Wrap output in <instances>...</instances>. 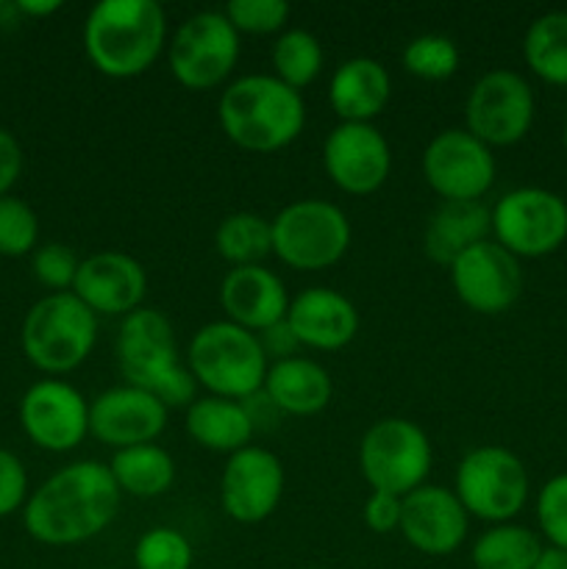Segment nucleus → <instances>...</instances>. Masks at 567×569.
<instances>
[{
  "label": "nucleus",
  "mask_w": 567,
  "mask_h": 569,
  "mask_svg": "<svg viewBox=\"0 0 567 569\" xmlns=\"http://www.w3.org/2000/svg\"><path fill=\"white\" fill-rule=\"evenodd\" d=\"M122 492L103 461L61 467L28 498L22 526L37 542L70 548L103 533L120 509Z\"/></svg>",
  "instance_id": "f257e3e1"
},
{
  "label": "nucleus",
  "mask_w": 567,
  "mask_h": 569,
  "mask_svg": "<svg viewBox=\"0 0 567 569\" xmlns=\"http://www.w3.org/2000/svg\"><path fill=\"white\" fill-rule=\"evenodd\" d=\"M222 133L248 153H276L304 133L306 103L276 76H242L220 94Z\"/></svg>",
  "instance_id": "f03ea898"
},
{
  "label": "nucleus",
  "mask_w": 567,
  "mask_h": 569,
  "mask_svg": "<svg viewBox=\"0 0 567 569\" xmlns=\"http://www.w3.org/2000/svg\"><path fill=\"white\" fill-rule=\"evenodd\" d=\"M167 39L156 0H100L83 22V50L106 78H137L153 67Z\"/></svg>",
  "instance_id": "7ed1b4c3"
},
{
  "label": "nucleus",
  "mask_w": 567,
  "mask_h": 569,
  "mask_svg": "<svg viewBox=\"0 0 567 569\" xmlns=\"http://www.w3.org/2000/svg\"><path fill=\"white\" fill-rule=\"evenodd\" d=\"M187 367L209 395L242 403L265 389L270 361L256 333L228 320H215L206 322L189 342Z\"/></svg>",
  "instance_id": "20e7f679"
},
{
  "label": "nucleus",
  "mask_w": 567,
  "mask_h": 569,
  "mask_svg": "<svg viewBox=\"0 0 567 569\" xmlns=\"http://www.w3.org/2000/svg\"><path fill=\"white\" fill-rule=\"evenodd\" d=\"M20 342L22 353L37 370L64 376L92 356L98 342V315L72 292H50L26 315Z\"/></svg>",
  "instance_id": "39448f33"
},
{
  "label": "nucleus",
  "mask_w": 567,
  "mask_h": 569,
  "mask_svg": "<svg viewBox=\"0 0 567 569\" xmlns=\"http://www.w3.org/2000/svg\"><path fill=\"white\" fill-rule=\"evenodd\" d=\"M272 256L298 272L339 264L350 248V220L320 198L295 200L272 217Z\"/></svg>",
  "instance_id": "423d86ee"
},
{
  "label": "nucleus",
  "mask_w": 567,
  "mask_h": 569,
  "mask_svg": "<svg viewBox=\"0 0 567 569\" xmlns=\"http://www.w3.org/2000/svg\"><path fill=\"white\" fill-rule=\"evenodd\" d=\"M528 470L520 456L500 445L472 448L456 467L454 492L476 520L511 522L528 503Z\"/></svg>",
  "instance_id": "0eeeda50"
},
{
  "label": "nucleus",
  "mask_w": 567,
  "mask_h": 569,
  "mask_svg": "<svg viewBox=\"0 0 567 569\" xmlns=\"http://www.w3.org/2000/svg\"><path fill=\"white\" fill-rule=\"evenodd\" d=\"M431 461L426 431L406 417H384L372 422L359 442L361 476L372 492L406 498L426 483Z\"/></svg>",
  "instance_id": "6e6552de"
},
{
  "label": "nucleus",
  "mask_w": 567,
  "mask_h": 569,
  "mask_svg": "<svg viewBox=\"0 0 567 569\" xmlns=\"http://www.w3.org/2000/svg\"><path fill=\"white\" fill-rule=\"evenodd\" d=\"M489 211L495 242L517 259H543L567 242V203L550 189H511Z\"/></svg>",
  "instance_id": "1a4fd4ad"
},
{
  "label": "nucleus",
  "mask_w": 567,
  "mask_h": 569,
  "mask_svg": "<svg viewBox=\"0 0 567 569\" xmlns=\"http://www.w3.org/2000/svg\"><path fill=\"white\" fill-rule=\"evenodd\" d=\"M239 33L226 11H198L178 26L170 44V72L189 92L217 89L239 61Z\"/></svg>",
  "instance_id": "9d476101"
},
{
  "label": "nucleus",
  "mask_w": 567,
  "mask_h": 569,
  "mask_svg": "<svg viewBox=\"0 0 567 569\" xmlns=\"http://www.w3.org/2000/svg\"><path fill=\"white\" fill-rule=\"evenodd\" d=\"M534 111V89L520 72L489 70L467 94L465 128L487 148H509L531 131Z\"/></svg>",
  "instance_id": "9b49d317"
},
{
  "label": "nucleus",
  "mask_w": 567,
  "mask_h": 569,
  "mask_svg": "<svg viewBox=\"0 0 567 569\" xmlns=\"http://www.w3.org/2000/svg\"><path fill=\"white\" fill-rule=\"evenodd\" d=\"M422 176L442 200H481L495 183L493 148L467 128H448L422 150Z\"/></svg>",
  "instance_id": "f8f14e48"
},
{
  "label": "nucleus",
  "mask_w": 567,
  "mask_h": 569,
  "mask_svg": "<svg viewBox=\"0 0 567 569\" xmlns=\"http://www.w3.org/2000/svg\"><path fill=\"white\" fill-rule=\"evenodd\" d=\"M448 272L456 298L476 315H504L523 292L520 259L500 248L495 239L465 250Z\"/></svg>",
  "instance_id": "ddd939ff"
},
{
  "label": "nucleus",
  "mask_w": 567,
  "mask_h": 569,
  "mask_svg": "<svg viewBox=\"0 0 567 569\" xmlns=\"http://www.w3.org/2000/svg\"><path fill=\"white\" fill-rule=\"evenodd\" d=\"M284 487H287V476H284L281 459L267 448L248 445L228 456L222 467L220 506L233 522L256 526L276 515Z\"/></svg>",
  "instance_id": "4468645a"
},
{
  "label": "nucleus",
  "mask_w": 567,
  "mask_h": 569,
  "mask_svg": "<svg viewBox=\"0 0 567 569\" xmlns=\"http://www.w3.org/2000/svg\"><path fill=\"white\" fill-rule=\"evenodd\" d=\"M322 167L345 194L378 192L392 172V150L372 122H339L322 144Z\"/></svg>",
  "instance_id": "2eb2a0df"
},
{
  "label": "nucleus",
  "mask_w": 567,
  "mask_h": 569,
  "mask_svg": "<svg viewBox=\"0 0 567 569\" xmlns=\"http://www.w3.org/2000/svg\"><path fill=\"white\" fill-rule=\"evenodd\" d=\"M20 426L37 448L67 453L89 437V403L72 383L44 378L22 395Z\"/></svg>",
  "instance_id": "dca6fc26"
},
{
  "label": "nucleus",
  "mask_w": 567,
  "mask_h": 569,
  "mask_svg": "<svg viewBox=\"0 0 567 569\" xmlns=\"http://www.w3.org/2000/svg\"><path fill=\"white\" fill-rule=\"evenodd\" d=\"M167 415L170 409L148 389L122 383L89 403V433L115 450L150 445L167 428Z\"/></svg>",
  "instance_id": "f3484780"
},
{
  "label": "nucleus",
  "mask_w": 567,
  "mask_h": 569,
  "mask_svg": "<svg viewBox=\"0 0 567 569\" xmlns=\"http://www.w3.org/2000/svg\"><path fill=\"white\" fill-rule=\"evenodd\" d=\"M145 292H148V272L133 256L120 250L87 256L72 283V295L98 317H128L131 311L142 309Z\"/></svg>",
  "instance_id": "a211bd4d"
},
{
  "label": "nucleus",
  "mask_w": 567,
  "mask_h": 569,
  "mask_svg": "<svg viewBox=\"0 0 567 569\" xmlns=\"http://www.w3.org/2000/svg\"><path fill=\"white\" fill-rule=\"evenodd\" d=\"M117 365L126 383L150 392L167 370L181 365L172 322L159 309L148 306L122 317L117 331Z\"/></svg>",
  "instance_id": "6ab92c4d"
},
{
  "label": "nucleus",
  "mask_w": 567,
  "mask_h": 569,
  "mask_svg": "<svg viewBox=\"0 0 567 569\" xmlns=\"http://www.w3.org/2000/svg\"><path fill=\"white\" fill-rule=\"evenodd\" d=\"M470 528V515L465 511L454 489L422 483L420 489L404 498L400 533L415 550L426 556H450L461 548Z\"/></svg>",
  "instance_id": "aec40b11"
},
{
  "label": "nucleus",
  "mask_w": 567,
  "mask_h": 569,
  "mask_svg": "<svg viewBox=\"0 0 567 569\" xmlns=\"http://www.w3.org/2000/svg\"><path fill=\"white\" fill-rule=\"evenodd\" d=\"M220 306L226 320L250 333L267 331L287 320L289 292L267 267H231L220 283Z\"/></svg>",
  "instance_id": "412c9836"
},
{
  "label": "nucleus",
  "mask_w": 567,
  "mask_h": 569,
  "mask_svg": "<svg viewBox=\"0 0 567 569\" xmlns=\"http://www.w3.org/2000/svg\"><path fill=\"white\" fill-rule=\"evenodd\" d=\"M287 322L300 348L342 350L359 333V311L342 292L328 287L304 289L289 300Z\"/></svg>",
  "instance_id": "4be33fe9"
},
{
  "label": "nucleus",
  "mask_w": 567,
  "mask_h": 569,
  "mask_svg": "<svg viewBox=\"0 0 567 569\" xmlns=\"http://www.w3.org/2000/svg\"><path fill=\"white\" fill-rule=\"evenodd\" d=\"M493 211L481 200H442L422 231V250L439 267H450L465 250L487 242Z\"/></svg>",
  "instance_id": "5701e85b"
},
{
  "label": "nucleus",
  "mask_w": 567,
  "mask_h": 569,
  "mask_svg": "<svg viewBox=\"0 0 567 569\" xmlns=\"http://www.w3.org/2000/svg\"><path fill=\"white\" fill-rule=\"evenodd\" d=\"M392 81L381 61L356 56L334 70L328 103L342 122H372L389 103Z\"/></svg>",
  "instance_id": "b1692460"
},
{
  "label": "nucleus",
  "mask_w": 567,
  "mask_h": 569,
  "mask_svg": "<svg viewBox=\"0 0 567 569\" xmlns=\"http://www.w3.org/2000/svg\"><path fill=\"white\" fill-rule=\"evenodd\" d=\"M261 392L281 415L315 417L331 403L334 381L322 365L292 356V359L272 361Z\"/></svg>",
  "instance_id": "393cba45"
},
{
  "label": "nucleus",
  "mask_w": 567,
  "mask_h": 569,
  "mask_svg": "<svg viewBox=\"0 0 567 569\" xmlns=\"http://www.w3.org/2000/svg\"><path fill=\"white\" fill-rule=\"evenodd\" d=\"M183 428H187V437L195 445L211 450V453L226 456H233L237 450L248 448L256 433V426L245 403L215 398V395L198 398L189 406L187 417H183Z\"/></svg>",
  "instance_id": "a878e982"
},
{
  "label": "nucleus",
  "mask_w": 567,
  "mask_h": 569,
  "mask_svg": "<svg viewBox=\"0 0 567 569\" xmlns=\"http://www.w3.org/2000/svg\"><path fill=\"white\" fill-rule=\"evenodd\" d=\"M109 472L117 489L131 498H159L176 483V459L161 445H133L115 450Z\"/></svg>",
  "instance_id": "bb28decb"
},
{
  "label": "nucleus",
  "mask_w": 567,
  "mask_h": 569,
  "mask_svg": "<svg viewBox=\"0 0 567 569\" xmlns=\"http://www.w3.org/2000/svg\"><path fill=\"white\" fill-rule=\"evenodd\" d=\"M523 59L539 81L567 87V11H548L528 26Z\"/></svg>",
  "instance_id": "cd10ccee"
},
{
  "label": "nucleus",
  "mask_w": 567,
  "mask_h": 569,
  "mask_svg": "<svg viewBox=\"0 0 567 569\" xmlns=\"http://www.w3.org/2000/svg\"><path fill=\"white\" fill-rule=\"evenodd\" d=\"M543 553V542L526 526L500 522L484 531L470 550L476 569H531Z\"/></svg>",
  "instance_id": "c85d7f7f"
},
{
  "label": "nucleus",
  "mask_w": 567,
  "mask_h": 569,
  "mask_svg": "<svg viewBox=\"0 0 567 569\" xmlns=\"http://www.w3.org/2000/svg\"><path fill=\"white\" fill-rule=\"evenodd\" d=\"M215 250L231 267L261 264L272 253V222L253 211H233L217 226Z\"/></svg>",
  "instance_id": "c756f323"
},
{
  "label": "nucleus",
  "mask_w": 567,
  "mask_h": 569,
  "mask_svg": "<svg viewBox=\"0 0 567 569\" xmlns=\"http://www.w3.org/2000/svg\"><path fill=\"white\" fill-rule=\"evenodd\" d=\"M272 76L292 87L295 92L306 89L309 83L317 81L322 72V53L320 39L306 28H287L278 33L276 44H272Z\"/></svg>",
  "instance_id": "7c9ffc66"
},
{
  "label": "nucleus",
  "mask_w": 567,
  "mask_h": 569,
  "mask_svg": "<svg viewBox=\"0 0 567 569\" xmlns=\"http://www.w3.org/2000/svg\"><path fill=\"white\" fill-rule=\"evenodd\" d=\"M404 70L422 81H448L459 70V44L442 33H422L404 48Z\"/></svg>",
  "instance_id": "2f4dec72"
},
{
  "label": "nucleus",
  "mask_w": 567,
  "mask_h": 569,
  "mask_svg": "<svg viewBox=\"0 0 567 569\" xmlns=\"http://www.w3.org/2000/svg\"><path fill=\"white\" fill-rule=\"evenodd\" d=\"M192 542L178 528H148L133 545V567L137 569H192Z\"/></svg>",
  "instance_id": "473e14b6"
},
{
  "label": "nucleus",
  "mask_w": 567,
  "mask_h": 569,
  "mask_svg": "<svg viewBox=\"0 0 567 569\" xmlns=\"http://www.w3.org/2000/svg\"><path fill=\"white\" fill-rule=\"evenodd\" d=\"M39 217L26 200L14 194L0 198V256L20 259L37 250Z\"/></svg>",
  "instance_id": "72a5a7b5"
},
{
  "label": "nucleus",
  "mask_w": 567,
  "mask_h": 569,
  "mask_svg": "<svg viewBox=\"0 0 567 569\" xmlns=\"http://www.w3.org/2000/svg\"><path fill=\"white\" fill-rule=\"evenodd\" d=\"M226 17L237 28V33L265 37V33L284 31L289 20V3L284 0H231L226 6Z\"/></svg>",
  "instance_id": "f704fd0d"
},
{
  "label": "nucleus",
  "mask_w": 567,
  "mask_h": 569,
  "mask_svg": "<svg viewBox=\"0 0 567 569\" xmlns=\"http://www.w3.org/2000/svg\"><path fill=\"white\" fill-rule=\"evenodd\" d=\"M537 526L550 548L567 550V472H559L539 489Z\"/></svg>",
  "instance_id": "c9c22d12"
},
{
  "label": "nucleus",
  "mask_w": 567,
  "mask_h": 569,
  "mask_svg": "<svg viewBox=\"0 0 567 569\" xmlns=\"http://www.w3.org/2000/svg\"><path fill=\"white\" fill-rule=\"evenodd\" d=\"M78 267H81V259L76 256V250L61 242H48L33 250V278L53 292H72Z\"/></svg>",
  "instance_id": "e433bc0d"
},
{
  "label": "nucleus",
  "mask_w": 567,
  "mask_h": 569,
  "mask_svg": "<svg viewBox=\"0 0 567 569\" xmlns=\"http://www.w3.org/2000/svg\"><path fill=\"white\" fill-rule=\"evenodd\" d=\"M28 503V472L11 450L0 448V517H11Z\"/></svg>",
  "instance_id": "4c0bfd02"
},
{
  "label": "nucleus",
  "mask_w": 567,
  "mask_h": 569,
  "mask_svg": "<svg viewBox=\"0 0 567 569\" xmlns=\"http://www.w3.org/2000/svg\"><path fill=\"white\" fill-rule=\"evenodd\" d=\"M195 392H198V381L187 365H176L150 387V395H156L167 409H189L198 400Z\"/></svg>",
  "instance_id": "58836bf2"
},
{
  "label": "nucleus",
  "mask_w": 567,
  "mask_h": 569,
  "mask_svg": "<svg viewBox=\"0 0 567 569\" xmlns=\"http://www.w3.org/2000/svg\"><path fill=\"white\" fill-rule=\"evenodd\" d=\"M400 515H404V498L389 492H370L361 509V520L372 533L400 531Z\"/></svg>",
  "instance_id": "ea45409f"
},
{
  "label": "nucleus",
  "mask_w": 567,
  "mask_h": 569,
  "mask_svg": "<svg viewBox=\"0 0 567 569\" xmlns=\"http://www.w3.org/2000/svg\"><path fill=\"white\" fill-rule=\"evenodd\" d=\"M261 342V350H265L267 361H284V359H292V356H298L300 350V342L298 337L292 333V328H289L287 320L276 322V326H270L267 331L256 333Z\"/></svg>",
  "instance_id": "a19ab883"
},
{
  "label": "nucleus",
  "mask_w": 567,
  "mask_h": 569,
  "mask_svg": "<svg viewBox=\"0 0 567 569\" xmlns=\"http://www.w3.org/2000/svg\"><path fill=\"white\" fill-rule=\"evenodd\" d=\"M20 172H22L20 142L14 139V133L0 128V198L9 194V189L14 187Z\"/></svg>",
  "instance_id": "79ce46f5"
},
{
  "label": "nucleus",
  "mask_w": 567,
  "mask_h": 569,
  "mask_svg": "<svg viewBox=\"0 0 567 569\" xmlns=\"http://www.w3.org/2000/svg\"><path fill=\"white\" fill-rule=\"evenodd\" d=\"M20 14H28V17H48V14H56V11L61 9L59 0H20V3L14 6Z\"/></svg>",
  "instance_id": "37998d69"
},
{
  "label": "nucleus",
  "mask_w": 567,
  "mask_h": 569,
  "mask_svg": "<svg viewBox=\"0 0 567 569\" xmlns=\"http://www.w3.org/2000/svg\"><path fill=\"white\" fill-rule=\"evenodd\" d=\"M531 569H567V550H559V548H543V553H539L537 565Z\"/></svg>",
  "instance_id": "c03bdc74"
},
{
  "label": "nucleus",
  "mask_w": 567,
  "mask_h": 569,
  "mask_svg": "<svg viewBox=\"0 0 567 569\" xmlns=\"http://www.w3.org/2000/svg\"><path fill=\"white\" fill-rule=\"evenodd\" d=\"M561 139H565V150H567V122H565V133H561Z\"/></svg>",
  "instance_id": "a18cd8bd"
},
{
  "label": "nucleus",
  "mask_w": 567,
  "mask_h": 569,
  "mask_svg": "<svg viewBox=\"0 0 567 569\" xmlns=\"http://www.w3.org/2000/svg\"><path fill=\"white\" fill-rule=\"evenodd\" d=\"M306 569H322V567H306Z\"/></svg>",
  "instance_id": "49530a36"
}]
</instances>
